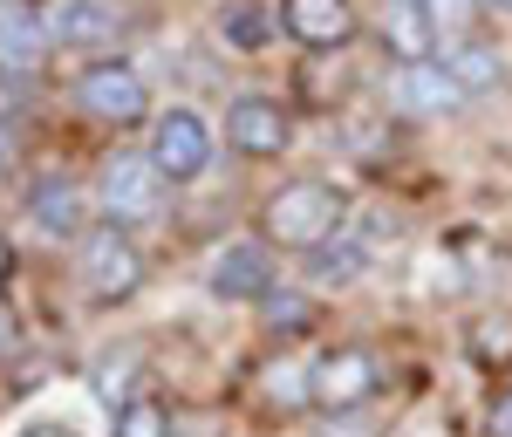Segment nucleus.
Instances as JSON below:
<instances>
[{
	"mask_svg": "<svg viewBox=\"0 0 512 437\" xmlns=\"http://www.w3.org/2000/svg\"><path fill=\"white\" fill-rule=\"evenodd\" d=\"M349 226L342 219V192L321 185V178H294L267 199V239L274 246H294V253H315L321 239H335Z\"/></svg>",
	"mask_w": 512,
	"mask_h": 437,
	"instance_id": "f257e3e1",
	"label": "nucleus"
},
{
	"mask_svg": "<svg viewBox=\"0 0 512 437\" xmlns=\"http://www.w3.org/2000/svg\"><path fill=\"white\" fill-rule=\"evenodd\" d=\"M164 178L158 164H151V151H117V158H103V171H96V205H103V219L110 226H151L164 212Z\"/></svg>",
	"mask_w": 512,
	"mask_h": 437,
	"instance_id": "f03ea898",
	"label": "nucleus"
},
{
	"mask_svg": "<svg viewBox=\"0 0 512 437\" xmlns=\"http://www.w3.org/2000/svg\"><path fill=\"white\" fill-rule=\"evenodd\" d=\"M76 274L96 301H130V294L144 287V253L130 246L123 226L103 219V226H89V233L76 239Z\"/></svg>",
	"mask_w": 512,
	"mask_h": 437,
	"instance_id": "7ed1b4c3",
	"label": "nucleus"
},
{
	"mask_svg": "<svg viewBox=\"0 0 512 437\" xmlns=\"http://www.w3.org/2000/svg\"><path fill=\"white\" fill-rule=\"evenodd\" d=\"M76 110L96 123H137L144 110H151V89H144V76L130 69V62H89L76 76Z\"/></svg>",
	"mask_w": 512,
	"mask_h": 437,
	"instance_id": "20e7f679",
	"label": "nucleus"
},
{
	"mask_svg": "<svg viewBox=\"0 0 512 437\" xmlns=\"http://www.w3.org/2000/svg\"><path fill=\"white\" fill-rule=\"evenodd\" d=\"M151 164H158L171 185H192V178H205V171H212V130H205V117L171 103V110L151 123Z\"/></svg>",
	"mask_w": 512,
	"mask_h": 437,
	"instance_id": "39448f33",
	"label": "nucleus"
},
{
	"mask_svg": "<svg viewBox=\"0 0 512 437\" xmlns=\"http://www.w3.org/2000/svg\"><path fill=\"white\" fill-rule=\"evenodd\" d=\"M383 89H390V103L403 110V117H451V110L472 103V96L451 82V69H444L437 55H410V62H396L390 76H383Z\"/></svg>",
	"mask_w": 512,
	"mask_h": 437,
	"instance_id": "423d86ee",
	"label": "nucleus"
},
{
	"mask_svg": "<svg viewBox=\"0 0 512 437\" xmlns=\"http://www.w3.org/2000/svg\"><path fill=\"white\" fill-rule=\"evenodd\" d=\"M287 137H294V123H287V110H280L274 96L246 89V96L226 103V144H233L239 158H280Z\"/></svg>",
	"mask_w": 512,
	"mask_h": 437,
	"instance_id": "0eeeda50",
	"label": "nucleus"
},
{
	"mask_svg": "<svg viewBox=\"0 0 512 437\" xmlns=\"http://www.w3.org/2000/svg\"><path fill=\"white\" fill-rule=\"evenodd\" d=\"M205 287H212L219 301H267V294H274V253H267L260 239H233V246L212 253Z\"/></svg>",
	"mask_w": 512,
	"mask_h": 437,
	"instance_id": "6e6552de",
	"label": "nucleus"
},
{
	"mask_svg": "<svg viewBox=\"0 0 512 437\" xmlns=\"http://www.w3.org/2000/svg\"><path fill=\"white\" fill-rule=\"evenodd\" d=\"M28 219H35L41 239H82L89 226V199H82V185L69 171H41L35 185H28Z\"/></svg>",
	"mask_w": 512,
	"mask_h": 437,
	"instance_id": "1a4fd4ad",
	"label": "nucleus"
},
{
	"mask_svg": "<svg viewBox=\"0 0 512 437\" xmlns=\"http://www.w3.org/2000/svg\"><path fill=\"white\" fill-rule=\"evenodd\" d=\"M376 383H383V369L369 349H335V356L315 362V403L335 417V410H355V403L376 397Z\"/></svg>",
	"mask_w": 512,
	"mask_h": 437,
	"instance_id": "9d476101",
	"label": "nucleus"
},
{
	"mask_svg": "<svg viewBox=\"0 0 512 437\" xmlns=\"http://www.w3.org/2000/svg\"><path fill=\"white\" fill-rule=\"evenodd\" d=\"M48 7L35 0H0V69H14V76H35L41 62H48Z\"/></svg>",
	"mask_w": 512,
	"mask_h": 437,
	"instance_id": "9b49d317",
	"label": "nucleus"
},
{
	"mask_svg": "<svg viewBox=\"0 0 512 437\" xmlns=\"http://www.w3.org/2000/svg\"><path fill=\"white\" fill-rule=\"evenodd\" d=\"M48 35L62 48H110L123 35L117 0H48Z\"/></svg>",
	"mask_w": 512,
	"mask_h": 437,
	"instance_id": "f8f14e48",
	"label": "nucleus"
},
{
	"mask_svg": "<svg viewBox=\"0 0 512 437\" xmlns=\"http://www.w3.org/2000/svg\"><path fill=\"white\" fill-rule=\"evenodd\" d=\"M280 28L301 48H342L355 41V0H280Z\"/></svg>",
	"mask_w": 512,
	"mask_h": 437,
	"instance_id": "ddd939ff",
	"label": "nucleus"
},
{
	"mask_svg": "<svg viewBox=\"0 0 512 437\" xmlns=\"http://www.w3.org/2000/svg\"><path fill=\"white\" fill-rule=\"evenodd\" d=\"M437 62L451 69V82H458L465 96H492V89L506 82V55H499L492 41H478V35H451V41H437Z\"/></svg>",
	"mask_w": 512,
	"mask_h": 437,
	"instance_id": "4468645a",
	"label": "nucleus"
},
{
	"mask_svg": "<svg viewBox=\"0 0 512 437\" xmlns=\"http://www.w3.org/2000/svg\"><path fill=\"white\" fill-rule=\"evenodd\" d=\"M362 267H369V246H362L355 226H342L335 239H321L315 253H308V274H315L321 287H342V280H355Z\"/></svg>",
	"mask_w": 512,
	"mask_h": 437,
	"instance_id": "2eb2a0df",
	"label": "nucleus"
},
{
	"mask_svg": "<svg viewBox=\"0 0 512 437\" xmlns=\"http://www.w3.org/2000/svg\"><path fill=\"white\" fill-rule=\"evenodd\" d=\"M219 35L233 41V48H260V41L274 35V21H267L260 0H233V7H219Z\"/></svg>",
	"mask_w": 512,
	"mask_h": 437,
	"instance_id": "dca6fc26",
	"label": "nucleus"
},
{
	"mask_svg": "<svg viewBox=\"0 0 512 437\" xmlns=\"http://www.w3.org/2000/svg\"><path fill=\"white\" fill-rule=\"evenodd\" d=\"M267 397L280 403V410H301V403H315V369H294V362H274L267 376Z\"/></svg>",
	"mask_w": 512,
	"mask_h": 437,
	"instance_id": "f3484780",
	"label": "nucleus"
},
{
	"mask_svg": "<svg viewBox=\"0 0 512 437\" xmlns=\"http://www.w3.org/2000/svg\"><path fill=\"white\" fill-rule=\"evenodd\" d=\"M390 41L403 48V62H410V55H431V41H437L431 14H424V7H390Z\"/></svg>",
	"mask_w": 512,
	"mask_h": 437,
	"instance_id": "a211bd4d",
	"label": "nucleus"
},
{
	"mask_svg": "<svg viewBox=\"0 0 512 437\" xmlns=\"http://www.w3.org/2000/svg\"><path fill=\"white\" fill-rule=\"evenodd\" d=\"M117 437H171V410L151 397H130L117 410Z\"/></svg>",
	"mask_w": 512,
	"mask_h": 437,
	"instance_id": "6ab92c4d",
	"label": "nucleus"
},
{
	"mask_svg": "<svg viewBox=\"0 0 512 437\" xmlns=\"http://www.w3.org/2000/svg\"><path fill=\"white\" fill-rule=\"evenodd\" d=\"M267 315H274L280 335H301V328L315 321V301H308V294H294V287H274V294H267Z\"/></svg>",
	"mask_w": 512,
	"mask_h": 437,
	"instance_id": "aec40b11",
	"label": "nucleus"
},
{
	"mask_svg": "<svg viewBox=\"0 0 512 437\" xmlns=\"http://www.w3.org/2000/svg\"><path fill=\"white\" fill-rule=\"evenodd\" d=\"M478 7H485V0H424V14H431L437 41L465 35V28H472V14H478Z\"/></svg>",
	"mask_w": 512,
	"mask_h": 437,
	"instance_id": "412c9836",
	"label": "nucleus"
},
{
	"mask_svg": "<svg viewBox=\"0 0 512 437\" xmlns=\"http://www.w3.org/2000/svg\"><path fill=\"white\" fill-rule=\"evenodd\" d=\"M123 376H130V362H96V397L110 403V410L130 403V383H123Z\"/></svg>",
	"mask_w": 512,
	"mask_h": 437,
	"instance_id": "4be33fe9",
	"label": "nucleus"
},
{
	"mask_svg": "<svg viewBox=\"0 0 512 437\" xmlns=\"http://www.w3.org/2000/svg\"><path fill=\"white\" fill-rule=\"evenodd\" d=\"M321 437H383V431H376L369 417H355V410H335V417L321 424Z\"/></svg>",
	"mask_w": 512,
	"mask_h": 437,
	"instance_id": "5701e85b",
	"label": "nucleus"
},
{
	"mask_svg": "<svg viewBox=\"0 0 512 437\" xmlns=\"http://www.w3.org/2000/svg\"><path fill=\"white\" fill-rule=\"evenodd\" d=\"M492 437H512V383L499 390V403H492Z\"/></svg>",
	"mask_w": 512,
	"mask_h": 437,
	"instance_id": "b1692460",
	"label": "nucleus"
},
{
	"mask_svg": "<svg viewBox=\"0 0 512 437\" xmlns=\"http://www.w3.org/2000/svg\"><path fill=\"white\" fill-rule=\"evenodd\" d=\"M14 349V315H7V301H0V356Z\"/></svg>",
	"mask_w": 512,
	"mask_h": 437,
	"instance_id": "393cba45",
	"label": "nucleus"
},
{
	"mask_svg": "<svg viewBox=\"0 0 512 437\" xmlns=\"http://www.w3.org/2000/svg\"><path fill=\"white\" fill-rule=\"evenodd\" d=\"M178 437H212V424H205V417H198V424H185V431Z\"/></svg>",
	"mask_w": 512,
	"mask_h": 437,
	"instance_id": "a878e982",
	"label": "nucleus"
},
{
	"mask_svg": "<svg viewBox=\"0 0 512 437\" xmlns=\"http://www.w3.org/2000/svg\"><path fill=\"white\" fill-rule=\"evenodd\" d=\"M28 437H69V431H62V424H35Z\"/></svg>",
	"mask_w": 512,
	"mask_h": 437,
	"instance_id": "bb28decb",
	"label": "nucleus"
},
{
	"mask_svg": "<svg viewBox=\"0 0 512 437\" xmlns=\"http://www.w3.org/2000/svg\"><path fill=\"white\" fill-rule=\"evenodd\" d=\"M7 267H14V253H7V239H0V280H7Z\"/></svg>",
	"mask_w": 512,
	"mask_h": 437,
	"instance_id": "cd10ccee",
	"label": "nucleus"
},
{
	"mask_svg": "<svg viewBox=\"0 0 512 437\" xmlns=\"http://www.w3.org/2000/svg\"><path fill=\"white\" fill-rule=\"evenodd\" d=\"M390 7H424V0H390Z\"/></svg>",
	"mask_w": 512,
	"mask_h": 437,
	"instance_id": "c85d7f7f",
	"label": "nucleus"
},
{
	"mask_svg": "<svg viewBox=\"0 0 512 437\" xmlns=\"http://www.w3.org/2000/svg\"><path fill=\"white\" fill-rule=\"evenodd\" d=\"M485 7H512V0H485Z\"/></svg>",
	"mask_w": 512,
	"mask_h": 437,
	"instance_id": "c756f323",
	"label": "nucleus"
}]
</instances>
